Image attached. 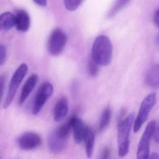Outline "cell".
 Here are the masks:
<instances>
[{"instance_id": "cell-1", "label": "cell", "mask_w": 159, "mask_h": 159, "mask_svg": "<svg viewBox=\"0 0 159 159\" xmlns=\"http://www.w3.org/2000/svg\"><path fill=\"white\" fill-rule=\"evenodd\" d=\"M113 51V45L109 38L105 35H99L93 43L91 57L100 66H106L111 62Z\"/></svg>"}, {"instance_id": "cell-2", "label": "cell", "mask_w": 159, "mask_h": 159, "mask_svg": "<svg viewBox=\"0 0 159 159\" xmlns=\"http://www.w3.org/2000/svg\"><path fill=\"white\" fill-rule=\"evenodd\" d=\"M135 114L131 113L124 119L120 120L118 127V143L119 156L120 157H125L129 149V135Z\"/></svg>"}, {"instance_id": "cell-3", "label": "cell", "mask_w": 159, "mask_h": 159, "mask_svg": "<svg viewBox=\"0 0 159 159\" xmlns=\"http://www.w3.org/2000/svg\"><path fill=\"white\" fill-rule=\"evenodd\" d=\"M157 128L156 120H152L147 124L138 145L137 159H148L150 143Z\"/></svg>"}, {"instance_id": "cell-4", "label": "cell", "mask_w": 159, "mask_h": 159, "mask_svg": "<svg viewBox=\"0 0 159 159\" xmlns=\"http://www.w3.org/2000/svg\"><path fill=\"white\" fill-rule=\"evenodd\" d=\"M28 70L27 64L22 63L13 75L10 80L7 95L4 103L3 108L5 109H7L12 102L19 86L27 74Z\"/></svg>"}, {"instance_id": "cell-5", "label": "cell", "mask_w": 159, "mask_h": 159, "mask_svg": "<svg viewBox=\"0 0 159 159\" xmlns=\"http://www.w3.org/2000/svg\"><path fill=\"white\" fill-rule=\"evenodd\" d=\"M156 101L157 94L156 93H150L144 98L141 104L140 110L134 121L133 127L134 132H137L146 121L156 104Z\"/></svg>"}, {"instance_id": "cell-6", "label": "cell", "mask_w": 159, "mask_h": 159, "mask_svg": "<svg viewBox=\"0 0 159 159\" xmlns=\"http://www.w3.org/2000/svg\"><path fill=\"white\" fill-rule=\"evenodd\" d=\"M67 41V35L60 28H56L51 32L49 39V52L53 56L59 55L64 49Z\"/></svg>"}, {"instance_id": "cell-7", "label": "cell", "mask_w": 159, "mask_h": 159, "mask_svg": "<svg viewBox=\"0 0 159 159\" xmlns=\"http://www.w3.org/2000/svg\"><path fill=\"white\" fill-rule=\"evenodd\" d=\"M53 92V86L49 82L46 81L41 85L37 91L33 106L34 115H37L40 112L47 101L52 96Z\"/></svg>"}, {"instance_id": "cell-8", "label": "cell", "mask_w": 159, "mask_h": 159, "mask_svg": "<svg viewBox=\"0 0 159 159\" xmlns=\"http://www.w3.org/2000/svg\"><path fill=\"white\" fill-rule=\"evenodd\" d=\"M40 136L35 133L29 132L20 136L17 140V143L22 150H31L35 149L41 144Z\"/></svg>"}, {"instance_id": "cell-9", "label": "cell", "mask_w": 159, "mask_h": 159, "mask_svg": "<svg viewBox=\"0 0 159 159\" xmlns=\"http://www.w3.org/2000/svg\"><path fill=\"white\" fill-rule=\"evenodd\" d=\"M48 143L51 152L54 154H59L65 149L67 142L66 140L61 138L54 131L49 135Z\"/></svg>"}, {"instance_id": "cell-10", "label": "cell", "mask_w": 159, "mask_h": 159, "mask_svg": "<svg viewBox=\"0 0 159 159\" xmlns=\"http://www.w3.org/2000/svg\"><path fill=\"white\" fill-rule=\"evenodd\" d=\"M15 26L17 30L25 32L30 29V18L28 13L23 9L18 10L15 16Z\"/></svg>"}, {"instance_id": "cell-11", "label": "cell", "mask_w": 159, "mask_h": 159, "mask_svg": "<svg viewBox=\"0 0 159 159\" xmlns=\"http://www.w3.org/2000/svg\"><path fill=\"white\" fill-rule=\"evenodd\" d=\"M69 103L65 96L61 97L56 103L54 107L53 116L56 121H59L63 119L68 113Z\"/></svg>"}, {"instance_id": "cell-12", "label": "cell", "mask_w": 159, "mask_h": 159, "mask_svg": "<svg viewBox=\"0 0 159 159\" xmlns=\"http://www.w3.org/2000/svg\"><path fill=\"white\" fill-rule=\"evenodd\" d=\"M38 80V77L37 75L34 74L26 80L21 89V93L19 99V104L20 105L23 104L27 100L30 93L35 87Z\"/></svg>"}, {"instance_id": "cell-13", "label": "cell", "mask_w": 159, "mask_h": 159, "mask_svg": "<svg viewBox=\"0 0 159 159\" xmlns=\"http://www.w3.org/2000/svg\"><path fill=\"white\" fill-rule=\"evenodd\" d=\"M87 126L77 116L76 117L73 125L72 130L74 139L77 143H80L83 141Z\"/></svg>"}, {"instance_id": "cell-14", "label": "cell", "mask_w": 159, "mask_h": 159, "mask_svg": "<svg viewBox=\"0 0 159 159\" xmlns=\"http://www.w3.org/2000/svg\"><path fill=\"white\" fill-rule=\"evenodd\" d=\"M146 84L151 88H157L159 84V67L155 64L151 67L146 76Z\"/></svg>"}, {"instance_id": "cell-15", "label": "cell", "mask_w": 159, "mask_h": 159, "mask_svg": "<svg viewBox=\"0 0 159 159\" xmlns=\"http://www.w3.org/2000/svg\"><path fill=\"white\" fill-rule=\"evenodd\" d=\"M83 141L85 143L87 157L89 158H90L93 154L95 142V134L93 131L89 127L87 128Z\"/></svg>"}, {"instance_id": "cell-16", "label": "cell", "mask_w": 159, "mask_h": 159, "mask_svg": "<svg viewBox=\"0 0 159 159\" xmlns=\"http://www.w3.org/2000/svg\"><path fill=\"white\" fill-rule=\"evenodd\" d=\"M76 116H73L65 123L61 125L55 131L57 134L61 138L67 140L72 129L74 121Z\"/></svg>"}, {"instance_id": "cell-17", "label": "cell", "mask_w": 159, "mask_h": 159, "mask_svg": "<svg viewBox=\"0 0 159 159\" xmlns=\"http://www.w3.org/2000/svg\"><path fill=\"white\" fill-rule=\"evenodd\" d=\"M15 16L9 12L0 15V30H9L15 26Z\"/></svg>"}, {"instance_id": "cell-18", "label": "cell", "mask_w": 159, "mask_h": 159, "mask_svg": "<svg viewBox=\"0 0 159 159\" xmlns=\"http://www.w3.org/2000/svg\"><path fill=\"white\" fill-rule=\"evenodd\" d=\"M112 110L109 107H107L104 110L101 116L99 124V131H104L109 126L112 118Z\"/></svg>"}, {"instance_id": "cell-19", "label": "cell", "mask_w": 159, "mask_h": 159, "mask_svg": "<svg viewBox=\"0 0 159 159\" xmlns=\"http://www.w3.org/2000/svg\"><path fill=\"white\" fill-rule=\"evenodd\" d=\"M129 2L130 0H116L106 15L107 18H112L115 17L129 4Z\"/></svg>"}, {"instance_id": "cell-20", "label": "cell", "mask_w": 159, "mask_h": 159, "mask_svg": "<svg viewBox=\"0 0 159 159\" xmlns=\"http://www.w3.org/2000/svg\"><path fill=\"white\" fill-rule=\"evenodd\" d=\"M100 65L92 58H91L88 66V70L90 75L92 77L97 76L99 72Z\"/></svg>"}, {"instance_id": "cell-21", "label": "cell", "mask_w": 159, "mask_h": 159, "mask_svg": "<svg viewBox=\"0 0 159 159\" xmlns=\"http://www.w3.org/2000/svg\"><path fill=\"white\" fill-rule=\"evenodd\" d=\"M84 0H63L65 8L69 11L76 10Z\"/></svg>"}, {"instance_id": "cell-22", "label": "cell", "mask_w": 159, "mask_h": 159, "mask_svg": "<svg viewBox=\"0 0 159 159\" xmlns=\"http://www.w3.org/2000/svg\"><path fill=\"white\" fill-rule=\"evenodd\" d=\"M7 49L6 47L2 44L0 43V66L4 63L6 58Z\"/></svg>"}, {"instance_id": "cell-23", "label": "cell", "mask_w": 159, "mask_h": 159, "mask_svg": "<svg viewBox=\"0 0 159 159\" xmlns=\"http://www.w3.org/2000/svg\"><path fill=\"white\" fill-rule=\"evenodd\" d=\"M6 78L3 75L0 76V103L2 99L5 84Z\"/></svg>"}, {"instance_id": "cell-24", "label": "cell", "mask_w": 159, "mask_h": 159, "mask_svg": "<svg viewBox=\"0 0 159 159\" xmlns=\"http://www.w3.org/2000/svg\"><path fill=\"white\" fill-rule=\"evenodd\" d=\"M110 154H111L110 148L108 147H107L105 148L103 151L101 156V159H110Z\"/></svg>"}, {"instance_id": "cell-25", "label": "cell", "mask_w": 159, "mask_h": 159, "mask_svg": "<svg viewBox=\"0 0 159 159\" xmlns=\"http://www.w3.org/2000/svg\"><path fill=\"white\" fill-rule=\"evenodd\" d=\"M154 22L155 25L157 27H159V10L157 9L155 12L154 16Z\"/></svg>"}, {"instance_id": "cell-26", "label": "cell", "mask_w": 159, "mask_h": 159, "mask_svg": "<svg viewBox=\"0 0 159 159\" xmlns=\"http://www.w3.org/2000/svg\"><path fill=\"white\" fill-rule=\"evenodd\" d=\"M35 3L41 6H46L47 5V0H33Z\"/></svg>"}, {"instance_id": "cell-27", "label": "cell", "mask_w": 159, "mask_h": 159, "mask_svg": "<svg viewBox=\"0 0 159 159\" xmlns=\"http://www.w3.org/2000/svg\"><path fill=\"white\" fill-rule=\"evenodd\" d=\"M153 136L155 138V141L157 143L159 142V130L158 128H157V129L155 131V133H154V135Z\"/></svg>"}, {"instance_id": "cell-28", "label": "cell", "mask_w": 159, "mask_h": 159, "mask_svg": "<svg viewBox=\"0 0 159 159\" xmlns=\"http://www.w3.org/2000/svg\"><path fill=\"white\" fill-rule=\"evenodd\" d=\"M148 159H159V156L157 153H154L149 156Z\"/></svg>"}]
</instances>
